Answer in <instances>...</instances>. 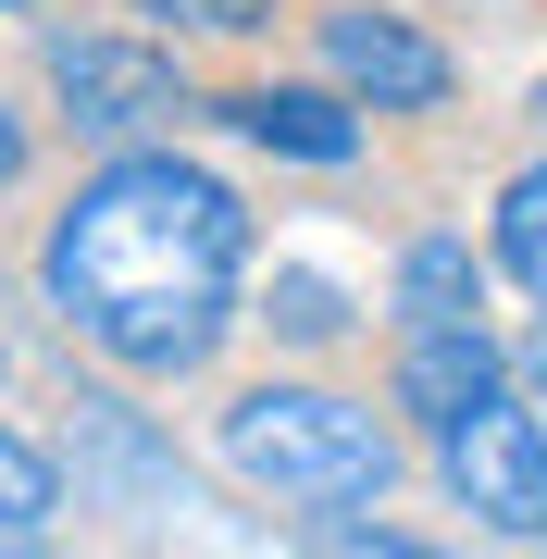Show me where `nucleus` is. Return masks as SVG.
I'll return each mask as SVG.
<instances>
[{"label":"nucleus","instance_id":"f257e3e1","mask_svg":"<svg viewBox=\"0 0 547 559\" xmlns=\"http://www.w3.org/2000/svg\"><path fill=\"white\" fill-rule=\"evenodd\" d=\"M249 249H262V224H249V200L212 162H187L163 138H124V150H100V175L50 212L38 286H50V311L75 323L112 373L187 385V373L224 360V336H237Z\"/></svg>","mask_w":547,"mask_h":559},{"label":"nucleus","instance_id":"f03ea898","mask_svg":"<svg viewBox=\"0 0 547 559\" xmlns=\"http://www.w3.org/2000/svg\"><path fill=\"white\" fill-rule=\"evenodd\" d=\"M212 460L249 485V498H286V510H385L411 473L399 423L348 385H237L212 411Z\"/></svg>","mask_w":547,"mask_h":559},{"label":"nucleus","instance_id":"7ed1b4c3","mask_svg":"<svg viewBox=\"0 0 547 559\" xmlns=\"http://www.w3.org/2000/svg\"><path fill=\"white\" fill-rule=\"evenodd\" d=\"M38 62H50L62 124H75V138H100V150L163 138V124H187V112H200V100H187V62H175L163 38H124V25H62Z\"/></svg>","mask_w":547,"mask_h":559},{"label":"nucleus","instance_id":"20e7f679","mask_svg":"<svg viewBox=\"0 0 547 559\" xmlns=\"http://www.w3.org/2000/svg\"><path fill=\"white\" fill-rule=\"evenodd\" d=\"M436 485L486 522V535L547 547V411L510 385V399H486L473 423H448L436 436Z\"/></svg>","mask_w":547,"mask_h":559},{"label":"nucleus","instance_id":"39448f33","mask_svg":"<svg viewBox=\"0 0 547 559\" xmlns=\"http://www.w3.org/2000/svg\"><path fill=\"white\" fill-rule=\"evenodd\" d=\"M311 50H324V75L361 112H448V87H461L448 38L424 13H399V0H336V13H311Z\"/></svg>","mask_w":547,"mask_h":559},{"label":"nucleus","instance_id":"423d86ee","mask_svg":"<svg viewBox=\"0 0 547 559\" xmlns=\"http://www.w3.org/2000/svg\"><path fill=\"white\" fill-rule=\"evenodd\" d=\"M212 124L249 138V150H274V162H299V175H348V162H361V100H348L336 75H324V87H286V75L224 87Z\"/></svg>","mask_w":547,"mask_h":559},{"label":"nucleus","instance_id":"0eeeda50","mask_svg":"<svg viewBox=\"0 0 547 559\" xmlns=\"http://www.w3.org/2000/svg\"><path fill=\"white\" fill-rule=\"evenodd\" d=\"M62 448H75V498H100V510H175V498H187L175 448L150 436V411H124L112 385H87V399H75Z\"/></svg>","mask_w":547,"mask_h":559},{"label":"nucleus","instance_id":"6e6552de","mask_svg":"<svg viewBox=\"0 0 547 559\" xmlns=\"http://www.w3.org/2000/svg\"><path fill=\"white\" fill-rule=\"evenodd\" d=\"M486 399H510V348L486 323H424V336H399V423L411 436H448V423H473Z\"/></svg>","mask_w":547,"mask_h":559},{"label":"nucleus","instance_id":"1a4fd4ad","mask_svg":"<svg viewBox=\"0 0 547 559\" xmlns=\"http://www.w3.org/2000/svg\"><path fill=\"white\" fill-rule=\"evenodd\" d=\"M486 274L498 261L461 237V224H424V237L399 249V274H385V323L399 336H424V323H486Z\"/></svg>","mask_w":547,"mask_h":559},{"label":"nucleus","instance_id":"9d476101","mask_svg":"<svg viewBox=\"0 0 547 559\" xmlns=\"http://www.w3.org/2000/svg\"><path fill=\"white\" fill-rule=\"evenodd\" d=\"M262 323H274V348H336L348 323H361V299H348L336 274H311V261H274L262 274Z\"/></svg>","mask_w":547,"mask_h":559},{"label":"nucleus","instance_id":"9b49d317","mask_svg":"<svg viewBox=\"0 0 547 559\" xmlns=\"http://www.w3.org/2000/svg\"><path fill=\"white\" fill-rule=\"evenodd\" d=\"M486 261L510 286H523V299L547 311V162H523V175L498 187V224H486Z\"/></svg>","mask_w":547,"mask_h":559},{"label":"nucleus","instance_id":"f8f14e48","mask_svg":"<svg viewBox=\"0 0 547 559\" xmlns=\"http://www.w3.org/2000/svg\"><path fill=\"white\" fill-rule=\"evenodd\" d=\"M50 522H62V460H50L38 436H13V423H0V535L38 547Z\"/></svg>","mask_w":547,"mask_h":559},{"label":"nucleus","instance_id":"ddd939ff","mask_svg":"<svg viewBox=\"0 0 547 559\" xmlns=\"http://www.w3.org/2000/svg\"><path fill=\"white\" fill-rule=\"evenodd\" d=\"M124 13H150L163 38H262L286 0H124Z\"/></svg>","mask_w":547,"mask_h":559},{"label":"nucleus","instance_id":"4468645a","mask_svg":"<svg viewBox=\"0 0 547 559\" xmlns=\"http://www.w3.org/2000/svg\"><path fill=\"white\" fill-rule=\"evenodd\" d=\"M25 162H38V138H25V112L0 100V200H13V187H25Z\"/></svg>","mask_w":547,"mask_h":559},{"label":"nucleus","instance_id":"2eb2a0df","mask_svg":"<svg viewBox=\"0 0 547 559\" xmlns=\"http://www.w3.org/2000/svg\"><path fill=\"white\" fill-rule=\"evenodd\" d=\"M510 385H523V399L547 411V323H535V336H523V348H510Z\"/></svg>","mask_w":547,"mask_h":559},{"label":"nucleus","instance_id":"dca6fc26","mask_svg":"<svg viewBox=\"0 0 547 559\" xmlns=\"http://www.w3.org/2000/svg\"><path fill=\"white\" fill-rule=\"evenodd\" d=\"M535 124H547V75H535Z\"/></svg>","mask_w":547,"mask_h":559},{"label":"nucleus","instance_id":"f3484780","mask_svg":"<svg viewBox=\"0 0 547 559\" xmlns=\"http://www.w3.org/2000/svg\"><path fill=\"white\" fill-rule=\"evenodd\" d=\"M0 13H25V0H0Z\"/></svg>","mask_w":547,"mask_h":559},{"label":"nucleus","instance_id":"a211bd4d","mask_svg":"<svg viewBox=\"0 0 547 559\" xmlns=\"http://www.w3.org/2000/svg\"><path fill=\"white\" fill-rule=\"evenodd\" d=\"M0 373H13V360H0Z\"/></svg>","mask_w":547,"mask_h":559}]
</instances>
